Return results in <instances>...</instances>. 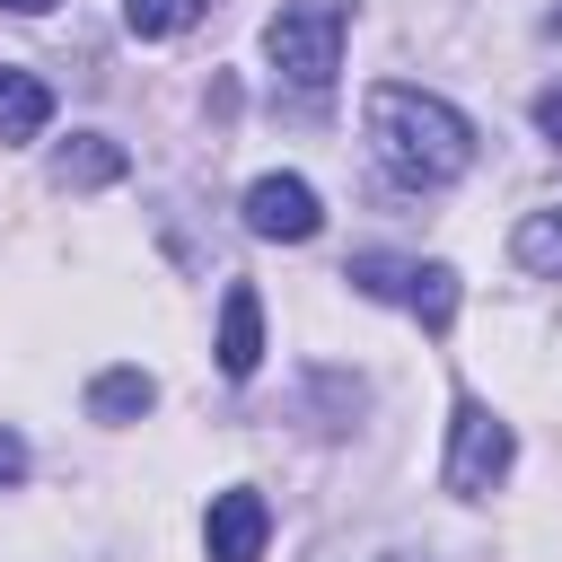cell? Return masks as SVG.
<instances>
[{"instance_id": "cell-1", "label": "cell", "mask_w": 562, "mask_h": 562, "mask_svg": "<svg viewBox=\"0 0 562 562\" xmlns=\"http://www.w3.org/2000/svg\"><path fill=\"white\" fill-rule=\"evenodd\" d=\"M360 114H369L378 167H386L395 184H413V193H439V184H457V176L474 167V123H465L448 97H430V88L378 79Z\"/></svg>"}, {"instance_id": "cell-2", "label": "cell", "mask_w": 562, "mask_h": 562, "mask_svg": "<svg viewBox=\"0 0 562 562\" xmlns=\"http://www.w3.org/2000/svg\"><path fill=\"white\" fill-rule=\"evenodd\" d=\"M342 26H351V0H290L272 26H263V61L290 79V88H334L342 70Z\"/></svg>"}, {"instance_id": "cell-3", "label": "cell", "mask_w": 562, "mask_h": 562, "mask_svg": "<svg viewBox=\"0 0 562 562\" xmlns=\"http://www.w3.org/2000/svg\"><path fill=\"white\" fill-rule=\"evenodd\" d=\"M342 281H351L360 299H386V307L422 316L430 334H448V325H457V272H448V263H413V255H351V263H342Z\"/></svg>"}, {"instance_id": "cell-4", "label": "cell", "mask_w": 562, "mask_h": 562, "mask_svg": "<svg viewBox=\"0 0 562 562\" xmlns=\"http://www.w3.org/2000/svg\"><path fill=\"white\" fill-rule=\"evenodd\" d=\"M509 457H518V439H509V422L492 413V404H474V395H457V422H448V492H465V501H483L501 474H509Z\"/></svg>"}, {"instance_id": "cell-5", "label": "cell", "mask_w": 562, "mask_h": 562, "mask_svg": "<svg viewBox=\"0 0 562 562\" xmlns=\"http://www.w3.org/2000/svg\"><path fill=\"white\" fill-rule=\"evenodd\" d=\"M246 228H255V237H281V246L316 237V228H325L316 184H307V176H255V184H246Z\"/></svg>"}, {"instance_id": "cell-6", "label": "cell", "mask_w": 562, "mask_h": 562, "mask_svg": "<svg viewBox=\"0 0 562 562\" xmlns=\"http://www.w3.org/2000/svg\"><path fill=\"white\" fill-rule=\"evenodd\" d=\"M263 536H272V509H263V492H255V483H228V492L211 501V518H202L211 562H255V553H263Z\"/></svg>"}, {"instance_id": "cell-7", "label": "cell", "mask_w": 562, "mask_h": 562, "mask_svg": "<svg viewBox=\"0 0 562 562\" xmlns=\"http://www.w3.org/2000/svg\"><path fill=\"white\" fill-rule=\"evenodd\" d=\"M255 360H263V299L246 281H228V299H220V378H255Z\"/></svg>"}, {"instance_id": "cell-8", "label": "cell", "mask_w": 562, "mask_h": 562, "mask_svg": "<svg viewBox=\"0 0 562 562\" xmlns=\"http://www.w3.org/2000/svg\"><path fill=\"white\" fill-rule=\"evenodd\" d=\"M132 158H123V140H105V132H70L61 149H53V184L61 193H97V184H114Z\"/></svg>"}, {"instance_id": "cell-9", "label": "cell", "mask_w": 562, "mask_h": 562, "mask_svg": "<svg viewBox=\"0 0 562 562\" xmlns=\"http://www.w3.org/2000/svg\"><path fill=\"white\" fill-rule=\"evenodd\" d=\"M44 123H53V88H44L35 70L0 61V149H18V140H44Z\"/></svg>"}, {"instance_id": "cell-10", "label": "cell", "mask_w": 562, "mask_h": 562, "mask_svg": "<svg viewBox=\"0 0 562 562\" xmlns=\"http://www.w3.org/2000/svg\"><path fill=\"white\" fill-rule=\"evenodd\" d=\"M149 404H158L149 369H105V378L88 386V413H97V422H140Z\"/></svg>"}, {"instance_id": "cell-11", "label": "cell", "mask_w": 562, "mask_h": 562, "mask_svg": "<svg viewBox=\"0 0 562 562\" xmlns=\"http://www.w3.org/2000/svg\"><path fill=\"white\" fill-rule=\"evenodd\" d=\"M193 18H202V0H123V26L149 35V44L176 35V26H193Z\"/></svg>"}, {"instance_id": "cell-12", "label": "cell", "mask_w": 562, "mask_h": 562, "mask_svg": "<svg viewBox=\"0 0 562 562\" xmlns=\"http://www.w3.org/2000/svg\"><path fill=\"white\" fill-rule=\"evenodd\" d=\"M518 263L527 272H562V211H544V220L518 228Z\"/></svg>"}, {"instance_id": "cell-13", "label": "cell", "mask_w": 562, "mask_h": 562, "mask_svg": "<svg viewBox=\"0 0 562 562\" xmlns=\"http://www.w3.org/2000/svg\"><path fill=\"white\" fill-rule=\"evenodd\" d=\"M536 132L562 149V79H553V88H536Z\"/></svg>"}, {"instance_id": "cell-14", "label": "cell", "mask_w": 562, "mask_h": 562, "mask_svg": "<svg viewBox=\"0 0 562 562\" xmlns=\"http://www.w3.org/2000/svg\"><path fill=\"white\" fill-rule=\"evenodd\" d=\"M18 474H26V439H18V430H0V483H18Z\"/></svg>"}, {"instance_id": "cell-15", "label": "cell", "mask_w": 562, "mask_h": 562, "mask_svg": "<svg viewBox=\"0 0 562 562\" xmlns=\"http://www.w3.org/2000/svg\"><path fill=\"white\" fill-rule=\"evenodd\" d=\"M0 9H18V18H44V9H53V0H0Z\"/></svg>"}]
</instances>
